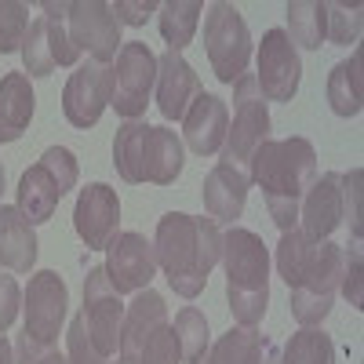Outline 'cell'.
Here are the masks:
<instances>
[{
  "mask_svg": "<svg viewBox=\"0 0 364 364\" xmlns=\"http://www.w3.org/2000/svg\"><path fill=\"white\" fill-rule=\"evenodd\" d=\"M157 266L175 295L197 299L208 284V273L223 255V230L215 219H197L186 211H168L157 223Z\"/></svg>",
  "mask_w": 364,
  "mask_h": 364,
  "instance_id": "1",
  "label": "cell"
},
{
  "mask_svg": "<svg viewBox=\"0 0 364 364\" xmlns=\"http://www.w3.org/2000/svg\"><path fill=\"white\" fill-rule=\"evenodd\" d=\"M248 178L262 186L269 219L284 233L299 223V204L317 178V149L306 139H266L248 164Z\"/></svg>",
  "mask_w": 364,
  "mask_h": 364,
  "instance_id": "2",
  "label": "cell"
},
{
  "mask_svg": "<svg viewBox=\"0 0 364 364\" xmlns=\"http://www.w3.org/2000/svg\"><path fill=\"white\" fill-rule=\"evenodd\" d=\"M219 262L226 266V302L233 321L255 328L266 317V302H269V252L262 237L233 226L230 233H223Z\"/></svg>",
  "mask_w": 364,
  "mask_h": 364,
  "instance_id": "3",
  "label": "cell"
},
{
  "mask_svg": "<svg viewBox=\"0 0 364 364\" xmlns=\"http://www.w3.org/2000/svg\"><path fill=\"white\" fill-rule=\"evenodd\" d=\"M266 139H269V109H266V99L259 91L255 73H245L233 84V128L226 132V142L219 149L223 164L248 171L255 149Z\"/></svg>",
  "mask_w": 364,
  "mask_h": 364,
  "instance_id": "4",
  "label": "cell"
},
{
  "mask_svg": "<svg viewBox=\"0 0 364 364\" xmlns=\"http://www.w3.org/2000/svg\"><path fill=\"white\" fill-rule=\"evenodd\" d=\"M343 262H346V252L339 245H331V240H321L310 269L291 288V317L302 328H317L331 314L339 295V281H343Z\"/></svg>",
  "mask_w": 364,
  "mask_h": 364,
  "instance_id": "5",
  "label": "cell"
},
{
  "mask_svg": "<svg viewBox=\"0 0 364 364\" xmlns=\"http://www.w3.org/2000/svg\"><path fill=\"white\" fill-rule=\"evenodd\" d=\"M204 48L208 63L223 84H237L252 58V33L233 4H211L204 11Z\"/></svg>",
  "mask_w": 364,
  "mask_h": 364,
  "instance_id": "6",
  "label": "cell"
},
{
  "mask_svg": "<svg viewBox=\"0 0 364 364\" xmlns=\"http://www.w3.org/2000/svg\"><path fill=\"white\" fill-rule=\"evenodd\" d=\"M154 87H157V55L149 51V44L146 41L120 44V51L113 58V99H109V106L124 120H139L149 106Z\"/></svg>",
  "mask_w": 364,
  "mask_h": 364,
  "instance_id": "7",
  "label": "cell"
},
{
  "mask_svg": "<svg viewBox=\"0 0 364 364\" xmlns=\"http://www.w3.org/2000/svg\"><path fill=\"white\" fill-rule=\"evenodd\" d=\"M26 336L37 343H55L58 331H63L66 310H70V288L58 277L55 269H41L29 277L26 288Z\"/></svg>",
  "mask_w": 364,
  "mask_h": 364,
  "instance_id": "8",
  "label": "cell"
},
{
  "mask_svg": "<svg viewBox=\"0 0 364 364\" xmlns=\"http://www.w3.org/2000/svg\"><path fill=\"white\" fill-rule=\"evenodd\" d=\"M84 321H87V336L99 346V353H117L120 346V324H124V302H120L117 288L109 284L106 269L95 266L84 277Z\"/></svg>",
  "mask_w": 364,
  "mask_h": 364,
  "instance_id": "9",
  "label": "cell"
},
{
  "mask_svg": "<svg viewBox=\"0 0 364 364\" xmlns=\"http://www.w3.org/2000/svg\"><path fill=\"white\" fill-rule=\"evenodd\" d=\"M109 99H113V66L87 58V63L66 80L63 113L73 128H95L102 109L109 106Z\"/></svg>",
  "mask_w": 364,
  "mask_h": 364,
  "instance_id": "10",
  "label": "cell"
},
{
  "mask_svg": "<svg viewBox=\"0 0 364 364\" xmlns=\"http://www.w3.org/2000/svg\"><path fill=\"white\" fill-rule=\"evenodd\" d=\"M259 91L262 99L269 102H291L299 80H302V63H299V51L288 41L284 29H269L259 44Z\"/></svg>",
  "mask_w": 364,
  "mask_h": 364,
  "instance_id": "11",
  "label": "cell"
},
{
  "mask_svg": "<svg viewBox=\"0 0 364 364\" xmlns=\"http://www.w3.org/2000/svg\"><path fill=\"white\" fill-rule=\"evenodd\" d=\"M106 277L117 288V295L142 291L157 277V248L142 233H117L106 248Z\"/></svg>",
  "mask_w": 364,
  "mask_h": 364,
  "instance_id": "12",
  "label": "cell"
},
{
  "mask_svg": "<svg viewBox=\"0 0 364 364\" xmlns=\"http://www.w3.org/2000/svg\"><path fill=\"white\" fill-rule=\"evenodd\" d=\"M70 41L77 51H87L95 63H109L120 51V22L113 18L109 4L102 0H80L70 4Z\"/></svg>",
  "mask_w": 364,
  "mask_h": 364,
  "instance_id": "13",
  "label": "cell"
},
{
  "mask_svg": "<svg viewBox=\"0 0 364 364\" xmlns=\"http://www.w3.org/2000/svg\"><path fill=\"white\" fill-rule=\"evenodd\" d=\"M73 226H77V237L87 245V252H106L120 226L117 190H109L106 182L84 186L77 197V208H73Z\"/></svg>",
  "mask_w": 364,
  "mask_h": 364,
  "instance_id": "14",
  "label": "cell"
},
{
  "mask_svg": "<svg viewBox=\"0 0 364 364\" xmlns=\"http://www.w3.org/2000/svg\"><path fill=\"white\" fill-rule=\"evenodd\" d=\"M343 223V193H339V175L324 171L314 178L299 204V230L310 240H331V233Z\"/></svg>",
  "mask_w": 364,
  "mask_h": 364,
  "instance_id": "15",
  "label": "cell"
},
{
  "mask_svg": "<svg viewBox=\"0 0 364 364\" xmlns=\"http://www.w3.org/2000/svg\"><path fill=\"white\" fill-rule=\"evenodd\" d=\"M200 91H204L200 77L178 51H164L157 58V106H161L164 120H182Z\"/></svg>",
  "mask_w": 364,
  "mask_h": 364,
  "instance_id": "16",
  "label": "cell"
},
{
  "mask_svg": "<svg viewBox=\"0 0 364 364\" xmlns=\"http://www.w3.org/2000/svg\"><path fill=\"white\" fill-rule=\"evenodd\" d=\"M226 132H230V113H226V102L219 95H200L190 102L186 117H182V135H186L190 149L200 157H211L219 154L223 142H226Z\"/></svg>",
  "mask_w": 364,
  "mask_h": 364,
  "instance_id": "17",
  "label": "cell"
},
{
  "mask_svg": "<svg viewBox=\"0 0 364 364\" xmlns=\"http://www.w3.org/2000/svg\"><path fill=\"white\" fill-rule=\"evenodd\" d=\"M248 190H252V178L248 171L240 168H230V164H215L208 175H204V208L208 215L215 223H237L240 215H245V200H248Z\"/></svg>",
  "mask_w": 364,
  "mask_h": 364,
  "instance_id": "18",
  "label": "cell"
},
{
  "mask_svg": "<svg viewBox=\"0 0 364 364\" xmlns=\"http://www.w3.org/2000/svg\"><path fill=\"white\" fill-rule=\"evenodd\" d=\"M63 197H66V186L58 182V175L51 171V164L44 157L33 168L22 171V178H18V211L26 215L29 226L48 223Z\"/></svg>",
  "mask_w": 364,
  "mask_h": 364,
  "instance_id": "19",
  "label": "cell"
},
{
  "mask_svg": "<svg viewBox=\"0 0 364 364\" xmlns=\"http://www.w3.org/2000/svg\"><path fill=\"white\" fill-rule=\"evenodd\" d=\"M37 233L26 223L18 208L0 204V269L8 273H29L37 262Z\"/></svg>",
  "mask_w": 364,
  "mask_h": 364,
  "instance_id": "20",
  "label": "cell"
},
{
  "mask_svg": "<svg viewBox=\"0 0 364 364\" xmlns=\"http://www.w3.org/2000/svg\"><path fill=\"white\" fill-rule=\"evenodd\" d=\"M168 324V310H164V299L157 291H139V299L132 302V306L124 310V324H120V360H132L142 343L154 336V331Z\"/></svg>",
  "mask_w": 364,
  "mask_h": 364,
  "instance_id": "21",
  "label": "cell"
},
{
  "mask_svg": "<svg viewBox=\"0 0 364 364\" xmlns=\"http://www.w3.org/2000/svg\"><path fill=\"white\" fill-rule=\"evenodd\" d=\"M182 139L171 128H149L146 146H142V182H157V186H171L182 171Z\"/></svg>",
  "mask_w": 364,
  "mask_h": 364,
  "instance_id": "22",
  "label": "cell"
},
{
  "mask_svg": "<svg viewBox=\"0 0 364 364\" xmlns=\"http://www.w3.org/2000/svg\"><path fill=\"white\" fill-rule=\"evenodd\" d=\"M33 106H37V95H33V87H29L26 73L0 77V128L8 132L11 142L22 139L29 117H33Z\"/></svg>",
  "mask_w": 364,
  "mask_h": 364,
  "instance_id": "23",
  "label": "cell"
},
{
  "mask_svg": "<svg viewBox=\"0 0 364 364\" xmlns=\"http://www.w3.org/2000/svg\"><path fill=\"white\" fill-rule=\"evenodd\" d=\"M328 106L339 117H357L364 106V70H360V51L328 73Z\"/></svg>",
  "mask_w": 364,
  "mask_h": 364,
  "instance_id": "24",
  "label": "cell"
},
{
  "mask_svg": "<svg viewBox=\"0 0 364 364\" xmlns=\"http://www.w3.org/2000/svg\"><path fill=\"white\" fill-rule=\"evenodd\" d=\"M288 15V41L306 48V51H317L328 37V8L324 0H291L284 8Z\"/></svg>",
  "mask_w": 364,
  "mask_h": 364,
  "instance_id": "25",
  "label": "cell"
},
{
  "mask_svg": "<svg viewBox=\"0 0 364 364\" xmlns=\"http://www.w3.org/2000/svg\"><path fill=\"white\" fill-rule=\"evenodd\" d=\"M266 353V343L255 328H245V324H237L230 328L226 336L211 346L197 364H259Z\"/></svg>",
  "mask_w": 364,
  "mask_h": 364,
  "instance_id": "26",
  "label": "cell"
},
{
  "mask_svg": "<svg viewBox=\"0 0 364 364\" xmlns=\"http://www.w3.org/2000/svg\"><path fill=\"white\" fill-rule=\"evenodd\" d=\"M146 120H124L113 139V168L124 182H142V146H146Z\"/></svg>",
  "mask_w": 364,
  "mask_h": 364,
  "instance_id": "27",
  "label": "cell"
},
{
  "mask_svg": "<svg viewBox=\"0 0 364 364\" xmlns=\"http://www.w3.org/2000/svg\"><path fill=\"white\" fill-rule=\"evenodd\" d=\"M200 15H204V4H197V0H168V4H161V37L168 51L182 55V48L197 33Z\"/></svg>",
  "mask_w": 364,
  "mask_h": 364,
  "instance_id": "28",
  "label": "cell"
},
{
  "mask_svg": "<svg viewBox=\"0 0 364 364\" xmlns=\"http://www.w3.org/2000/svg\"><path fill=\"white\" fill-rule=\"evenodd\" d=\"M281 364H336V343L324 328H302L284 343Z\"/></svg>",
  "mask_w": 364,
  "mask_h": 364,
  "instance_id": "29",
  "label": "cell"
},
{
  "mask_svg": "<svg viewBox=\"0 0 364 364\" xmlns=\"http://www.w3.org/2000/svg\"><path fill=\"white\" fill-rule=\"evenodd\" d=\"M171 331H175V339H178V357L186 360V364H197L208 353L211 331H208V317L197 306H182Z\"/></svg>",
  "mask_w": 364,
  "mask_h": 364,
  "instance_id": "30",
  "label": "cell"
},
{
  "mask_svg": "<svg viewBox=\"0 0 364 364\" xmlns=\"http://www.w3.org/2000/svg\"><path fill=\"white\" fill-rule=\"evenodd\" d=\"M44 11V26H48V44H51V58H55V66H73L80 51L73 48L70 41V4H51V0H44L41 4Z\"/></svg>",
  "mask_w": 364,
  "mask_h": 364,
  "instance_id": "31",
  "label": "cell"
},
{
  "mask_svg": "<svg viewBox=\"0 0 364 364\" xmlns=\"http://www.w3.org/2000/svg\"><path fill=\"white\" fill-rule=\"evenodd\" d=\"M18 51H22V63H26V73H29V77H51V73H55V58H51V44H48L44 15L29 22L26 41H22Z\"/></svg>",
  "mask_w": 364,
  "mask_h": 364,
  "instance_id": "32",
  "label": "cell"
},
{
  "mask_svg": "<svg viewBox=\"0 0 364 364\" xmlns=\"http://www.w3.org/2000/svg\"><path fill=\"white\" fill-rule=\"evenodd\" d=\"M328 8V37L324 41H331V44H343V48H350V44H357L360 41V29H364V8L360 4H324Z\"/></svg>",
  "mask_w": 364,
  "mask_h": 364,
  "instance_id": "33",
  "label": "cell"
},
{
  "mask_svg": "<svg viewBox=\"0 0 364 364\" xmlns=\"http://www.w3.org/2000/svg\"><path fill=\"white\" fill-rule=\"evenodd\" d=\"M29 29V8L18 0H0V55H11L22 48Z\"/></svg>",
  "mask_w": 364,
  "mask_h": 364,
  "instance_id": "34",
  "label": "cell"
},
{
  "mask_svg": "<svg viewBox=\"0 0 364 364\" xmlns=\"http://www.w3.org/2000/svg\"><path fill=\"white\" fill-rule=\"evenodd\" d=\"M124 364H182V357H178V339H175L171 324H161L154 336L142 343V350H139L132 360H124Z\"/></svg>",
  "mask_w": 364,
  "mask_h": 364,
  "instance_id": "35",
  "label": "cell"
},
{
  "mask_svg": "<svg viewBox=\"0 0 364 364\" xmlns=\"http://www.w3.org/2000/svg\"><path fill=\"white\" fill-rule=\"evenodd\" d=\"M360 186H364V171L350 168L346 175H339V193H343V219L350 223V233L360 245Z\"/></svg>",
  "mask_w": 364,
  "mask_h": 364,
  "instance_id": "36",
  "label": "cell"
},
{
  "mask_svg": "<svg viewBox=\"0 0 364 364\" xmlns=\"http://www.w3.org/2000/svg\"><path fill=\"white\" fill-rule=\"evenodd\" d=\"M66 343H70V364H106V353H99V346L91 343V336H87L84 314L73 317V324L66 331Z\"/></svg>",
  "mask_w": 364,
  "mask_h": 364,
  "instance_id": "37",
  "label": "cell"
},
{
  "mask_svg": "<svg viewBox=\"0 0 364 364\" xmlns=\"http://www.w3.org/2000/svg\"><path fill=\"white\" fill-rule=\"evenodd\" d=\"M15 360H18V364H70L63 353H55L48 343L29 339L26 331H22V336H18V343H15Z\"/></svg>",
  "mask_w": 364,
  "mask_h": 364,
  "instance_id": "38",
  "label": "cell"
},
{
  "mask_svg": "<svg viewBox=\"0 0 364 364\" xmlns=\"http://www.w3.org/2000/svg\"><path fill=\"white\" fill-rule=\"evenodd\" d=\"M364 262H360V248H350L346 252V262H343V281H339V288L346 291V299H350V306H364V288H360V277H364V269H360Z\"/></svg>",
  "mask_w": 364,
  "mask_h": 364,
  "instance_id": "39",
  "label": "cell"
},
{
  "mask_svg": "<svg viewBox=\"0 0 364 364\" xmlns=\"http://www.w3.org/2000/svg\"><path fill=\"white\" fill-rule=\"evenodd\" d=\"M109 11L120 26H146V18L157 15L161 4L157 0H117V4H109Z\"/></svg>",
  "mask_w": 364,
  "mask_h": 364,
  "instance_id": "40",
  "label": "cell"
},
{
  "mask_svg": "<svg viewBox=\"0 0 364 364\" xmlns=\"http://www.w3.org/2000/svg\"><path fill=\"white\" fill-rule=\"evenodd\" d=\"M22 306V291L15 284V277H8V273H0V331H8L15 314Z\"/></svg>",
  "mask_w": 364,
  "mask_h": 364,
  "instance_id": "41",
  "label": "cell"
},
{
  "mask_svg": "<svg viewBox=\"0 0 364 364\" xmlns=\"http://www.w3.org/2000/svg\"><path fill=\"white\" fill-rule=\"evenodd\" d=\"M0 364H15V350H11V343H8L4 331H0Z\"/></svg>",
  "mask_w": 364,
  "mask_h": 364,
  "instance_id": "42",
  "label": "cell"
},
{
  "mask_svg": "<svg viewBox=\"0 0 364 364\" xmlns=\"http://www.w3.org/2000/svg\"><path fill=\"white\" fill-rule=\"evenodd\" d=\"M259 364H281V350H266Z\"/></svg>",
  "mask_w": 364,
  "mask_h": 364,
  "instance_id": "43",
  "label": "cell"
},
{
  "mask_svg": "<svg viewBox=\"0 0 364 364\" xmlns=\"http://www.w3.org/2000/svg\"><path fill=\"white\" fill-rule=\"evenodd\" d=\"M0 193H4V164H0Z\"/></svg>",
  "mask_w": 364,
  "mask_h": 364,
  "instance_id": "44",
  "label": "cell"
},
{
  "mask_svg": "<svg viewBox=\"0 0 364 364\" xmlns=\"http://www.w3.org/2000/svg\"><path fill=\"white\" fill-rule=\"evenodd\" d=\"M0 142H11V139H8V132H4V128H0Z\"/></svg>",
  "mask_w": 364,
  "mask_h": 364,
  "instance_id": "45",
  "label": "cell"
},
{
  "mask_svg": "<svg viewBox=\"0 0 364 364\" xmlns=\"http://www.w3.org/2000/svg\"><path fill=\"white\" fill-rule=\"evenodd\" d=\"M117 364H124V360H117Z\"/></svg>",
  "mask_w": 364,
  "mask_h": 364,
  "instance_id": "46",
  "label": "cell"
}]
</instances>
